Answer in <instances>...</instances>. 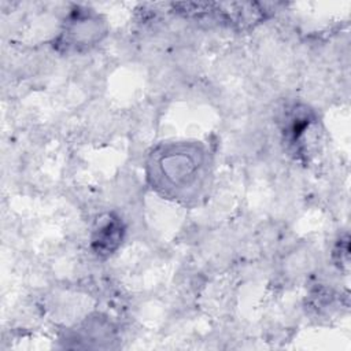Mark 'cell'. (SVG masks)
I'll return each instance as SVG.
<instances>
[{
  "label": "cell",
  "instance_id": "cell-1",
  "mask_svg": "<svg viewBox=\"0 0 351 351\" xmlns=\"http://www.w3.org/2000/svg\"><path fill=\"white\" fill-rule=\"evenodd\" d=\"M148 180L166 197L189 202L199 197L208 181V156L196 143L178 141L155 148L148 158Z\"/></svg>",
  "mask_w": 351,
  "mask_h": 351
},
{
  "label": "cell",
  "instance_id": "cell-2",
  "mask_svg": "<svg viewBox=\"0 0 351 351\" xmlns=\"http://www.w3.org/2000/svg\"><path fill=\"white\" fill-rule=\"evenodd\" d=\"M106 32L107 27L101 15L89 8L75 7L64 19L56 38V47L66 52H81L96 45L106 36Z\"/></svg>",
  "mask_w": 351,
  "mask_h": 351
},
{
  "label": "cell",
  "instance_id": "cell-3",
  "mask_svg": "<svg viewBox=\"0 0 351 351\" xmlns=\"http://www.w3.org/2000/svg\"><path fill=\"white\" fill-rule=\"evenodd\" d=\"M125 228L122 221L108 214L100 219L92 234V250L100 258H107L117 251L123 239Z\"/></svg>",
  "mask_w": 351,
  "mask_h": 351
}]
</instances>
